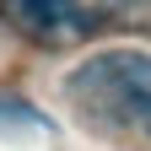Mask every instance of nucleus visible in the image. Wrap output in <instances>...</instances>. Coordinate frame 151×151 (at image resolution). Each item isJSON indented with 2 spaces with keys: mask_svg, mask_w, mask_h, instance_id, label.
<instances>
[{
  "mask_svg": "<svg viewBox=\"0 0 151 151\" xmlns=\"http://www.w3.org/2000/svg\"><path fill=\"white\" fill-rule=\"evenodd\" d=\"M81 113L113 129H140L151 140V54H97L70 76Z\"/></svg>",
  "mask_w": 151,
  "mask_h": 151,
  "instance_id": "1",
  "label": "nucleus"
},
{
  "mask_svg": "<svg viewBox=\"0 0 151 151\" xmlns=\"http://www.w3.org/2000/svg\"><path fill=\"white\" fill-rule=\"evenodd\" d=\"M22 6H27L32 22H60V16L70 11V0H22Z\"/></svg>",
  "mask_w": 151,
  "mask_h": 151,
  "instance_id": "2",
  "label": "nucleus"
}]
</instances>
